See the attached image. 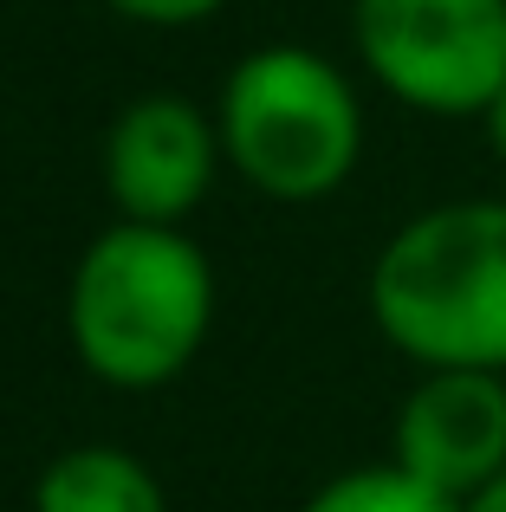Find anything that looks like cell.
<instances>
[{
    "label": "cell",
    "mask_w": 506,
    "mask_h": 512,
    "mask_svg": "<svg viewBox=\"0 0 506 512\" xmlns=\"http://www.w3.org/2000/svg\"><path fill=\"white\" fill-rule=\"evenodd\" d=\"M370 318L416 370L506 376V195L422 208L370 266Z\"/></svg>",
    "instance_id": "6da1fadb"
},
{
    "label": "cell",
    "mask_w": 506,
    "mask_h": 512,
    "mask_svg": "<svg viewBox=\"0 0 506 512\" xmlns=\"http://www.w3.org/2000/svg\"><path fill=\"white\" fill-rule=\"evenodd\" d=\"M65 325L91 376L156 389L189 370L215 325V266L182 227L117 221L78 260Z\"/></svg>",
    "instance_id": "7a4b0ae2"
},
{
    "label": "cell",
    "mask_w": 506,
    "mask_h": 512,
    "mask_svg": "<svg viewBox=\"0 0 506 512\" xmlns=\"http://www.w3.org/2000/svg\"><path fill=\"white\" fill-rule=\"evenodd\" d=\"M221 156L266 201H325L364 156V98L312 46H260L221 85Z\"/></svg>",
    "instance_id": "3957f363"
},
{
    "label": "cell",
    "mask_w": 506,
    "mask_h": 512,
    "mask_svg": "<svg viewBox=\"0 0 506 512\" xmlns=\"http://www.w3.org/2000/svg\"><path fill=\"white\" fill-rule=\"evenodd\" d=\"M357 65L422 117H474L506 85V0H351Z\"/></svg>",
    "instance_id": "277c9868"
},
{
    "label": "cell",
    "mask_w": 506,
    "mask_h": 512,
    "mask_svg": "<svg viewBox=\"0 0 506 512\" xmlns=\"http://www.w3.org/2000/svg\"><path fill=\"white\" fill-rule=\"evenodd\" d=\"M221 169V130L202 104L176 91L124 104L117 124L104 130V188H111L124 221L182 227V214L202 208Z\"/></svg>",
    "instance_id": "5b68a950"
},
{
    "label": "cell",
    "mask_w": 506,
    "mask_h": 512,
    "mask_svg": "<svg viewBox=\"0 0 506 512\" xmlns=\"http://www.w3.org/2000/svg\"><path fill=\"white\" fill-rule=\"evenodd\" d=\"M390 461L448 500H474L506 474V376L422 370L390 428Z\"/></svg>",
    "instance_id": "8992f818"
},
{
    "label": "cell",
    "mask_w": 506,
    "mask_h": 512,
    "mask_svg": "<svg viewBox=\"0 0 506 512\" xmlns=\"http://www.w3.org/2000/svg\"><path fill=\"white\" fill-rule=\"evenodd\" d=\"M33 512H169L163 480L124 448H72L39 474Z\"/></svg>",
    "instance_id": "52a82bcc"
},
{
    "label": "cell",
    "mask_w": 506,
    "mask_h": 512,
    "mask_svg": "<svg viewBox=\"0 0 506 512\" xmlns=\"http://www.w3.org/2000/svg\"><path fill=\"white\" fill-rule=\"evenodd\" d=\"M299 512H461V500L422 487L416 474H403L396 461L383 467H351V474L325 480Z\"/></svg>",
    "instance_id": "ba28073f"
},
{
    "label": "cell",
    "mask_w": 506,
    "mask_h": 512,
    "mask_svg": "<svg viewBox=\"0 0 506 512\" xmlns=\"http://www.w3.org/2000/svg\"><path fill=\"white\" fill-rule=\"evenodd\" d=\"M117 20H137V26H202L215 20L228 0H104Z\"/></svg>",
    "instance_id": "9c48e42d"
},
{
    "label": "cell",
    "mask_w": 506,
    "mask_h": 512,
    "mask_svg": "<svg viewBox=\"0 0 506 512\" xmlns=\"http://www.w3.org/2000/svg\"><path fill=\"white\" fill-rule=\"evenodd\" d=\"M481 137H487V150H494V163L506 169V85L494 91V104L481 111Z\"/></svg>",
    "instance_id": "30bf717a"
},
{
    "label": "cell",
    "mask_w": 506,
    "mask_h": 512,
    "mask_svg": "<svg viewBox=\"0 0 506 512\" xmlns=\"http://www.w3.org/2000/svg\"><path fill=\"white\" fill-rule=\"evenodd\" d=\"M461 512H506V474H494L474 500H461Z\"/></svg>",
    "instance_id": "8fae6325"
}]
</instances>
